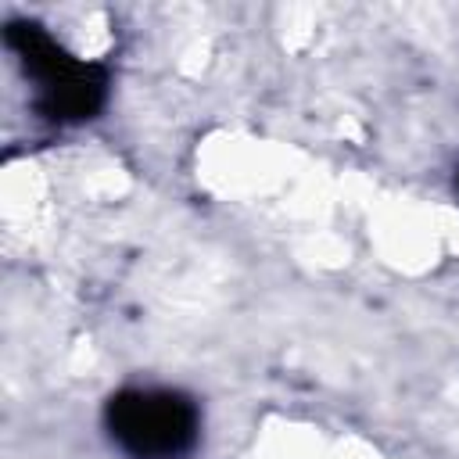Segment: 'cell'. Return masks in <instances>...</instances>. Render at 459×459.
I'll use <instances>...</instances> for the list:
<instances>
[{"instance_id":"cell-2","label":"cell","mask_w":459,"mask_h":459,"mask_svg":"<svg viewBox=\"0 0 459 459\" xmlns=\"http://www.w3.org/2000/svg\"><path fill=\"white\" fill-rule=\"evenodd\" d=\"M108 430L136 459H172L197 437V409L179 391L133 387L108 402Z\"/></svg>"},{"instance_id":"cell-1","label":"cell","mask_w":459,"mask_h":459,"mask_svg":"<svg viewBox=\"0 0 459 459\" xmlns=\"http://www.w3.org/2000/svg\"><path fill=\"white\" fill-rule=\"evenodd\" d=\"M7 43L36 82V104L54 122L93 118L108 93V75L97 65H86L61 50L39 25H11Z\"/></svg>"}]
</instances>
